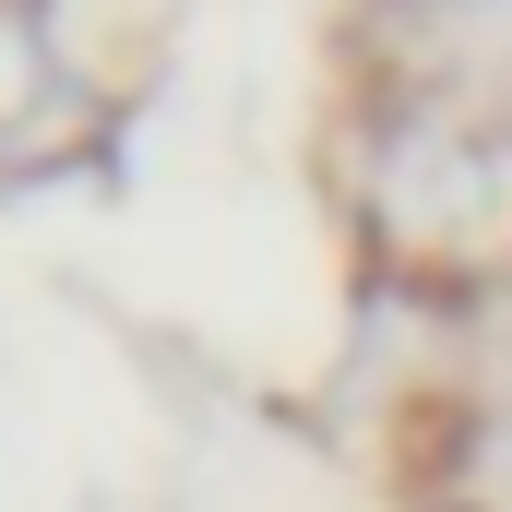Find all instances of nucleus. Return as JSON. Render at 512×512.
<instances>
[]
</instances>
